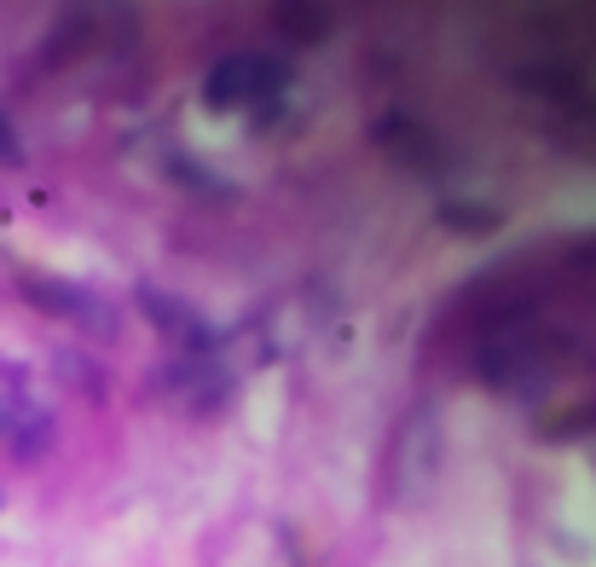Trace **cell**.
<instances>
[{
	"label": "cell",
	"instance_id": "obj_3",
	"mask_svg": "<svg viewBox=\"0 0 596 567\" xmlns=\"http://www.w3.org/2000/svg\"><path fill=\"white\" fill-rule=\"evenodd\" d=\"M377 140L394 151V157L405 163V168H418L423 179L440 168V145H434V134H423L418 122H405V116H388V122H377Z\"/></svg>",
	"mask_w": 596,
	"mask_h": 567
},
{
	"label": "cell",
	"instance_id": "obj_5",
	"mask_svg": "<svg viewBox=\"0 0 596 567\" xmlns=\"http://www.w3.org/2000/svg\"><path fill=\"white\" fill-rule=\"evenodd\" d=\"M140 307H151V324L157 330H174V337H186V342H209V324H203L192 307H179L157 290H140Z\"/></svg>",
	"mask_w": 596,
	"mask_h": 567
},
{
	"label": "cell",
	"instance_id": "obj_7",
	"mask_svg": "<svg viewBox=\"0 0 596 567\" xmlns=\"http://www.w3.org/2000/svg\"><path fill=\"white\" fill-rule=\"evenodd\" d=\"M47 441H53V417H47V411H35V429H30V423L18 429V457H23V463L41 457V446H47Z\"/></svg>",
	"mask_w": 596,
	"mask_h": 567
},
{
	"label": "cell",
	"instance_id": "obj_2",
	"mask_svg": "<svg viewBox=\"0 0 596 567\" xmlns=\"http://www.w3.org/2000/svg\"><path fill=\"white\" fill-rule=\"evenodd\" d=\"M440 475V429H434V411H411L400 441H394V493L418 504Z\"/></svg>",
	"mask_w": 596,
	"mask_h": 567
},
{
	"label": "cell",
	"instance_id": "obj_9",
	"mask_svg": "<svg viewBox=\"0 0 596 567\" xmlns=\"http://www.w3.org/2000/svg\"><path fill=\"white\" fill-rule=\"evenodd\" d=\"M12 423H18V405H12V400H7V394H0V434H7V429H12Z\"/></svg>",
	"mask_w": 596,
	"mask_h": 567
},
{
	"label": "cell",
	"instance_id": "obj_8",
	"mask_svg": "<svg viewBox=\"0 0 596 567\" xmlns=\"http://www.w3.org/2000/svg\"><path fill=\"white\" fill-rule=\"evenodd\" d=\"M0 163H23V145H18V134H12L7 111H0Z\"/></svg>",
	"mask_w": 596,
	"mask_h": 567
},
{
	"label": "cell",
	"instance_id": "obj_4",
	"mask_svg": "<svg viewBox=\"0 0 596 567\" xmlns=\"http://www.w3.org/2000/svg\"><path fill=\"white\" fill-rule=\"evenodd\" d=\"M23 296H35L41 307H53L59 319H75V324H88V330H111L105 307H99L88 290H70V284H41V278H23Z\"/></svg>",
	"mask_w": 596,
	"mask_h": 567
},
{
	"label": "cell",
	"instance_id": "obj_6",
	"mask_svg": "<svg viewBox=\"0 0 596 567\" xmlns=\"http://www.w3.org/2000/svg\"><path fill=\"white\" fill-rule=\"evenodd\" d=\"M440 226L470 231V238H486V231H499V215L481 209V203H440Z\"/></svg>",
	"mask_w": 596,
	"mask_h": 567
},
{
	"label": "cell",
	"instance_id": "obj_1",
	"mask_svg": "<svg viewBox=\"0 0 596 567\" xmlns=\"http://www.w3.org/2000/svg\"><path fill=\"white\" fill-rule=\"evenodd\" d=\"M290 82V70L278 59H261V53H232L209 70V82H203V105L209 111H238V105H255V127L273 116V99L284 93Z\"/></svg>",
	"mask_w": 596,
	"mask_h": 567
}]
</instances>
